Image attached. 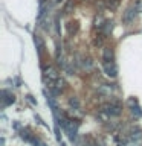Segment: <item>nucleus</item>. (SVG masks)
Wrapping results in <instances>:
<instances>
[{
  "instance_id": "f257e3e1",
  "label": "nucleus",
  "mask_w": 142,
  "mask_h": 146,
  "mask_svg": "<svg viewBox=\"0 0 142 146\" xmlns=\"http://www.w3.org/2000/svg\"><path fill=\"white\" fill-rule=\"evenodd\" d=\"M43 79H44V82H46V85L50 88V87H54V84L60 79V76H58V73H57V70H55V68L46 67V68H44V73H43Z\"/></svg>"
},
{
  "instance_id": "f03ea898",
  "label": "nucleus",
  "mask_w": 142,
  "mask_h": 146,
  "mask_svg": "<svg viewBox=\"0 0 142 146\" xmlns=\"http://www.w3.org/2000/svg\"><path fill=\"white\" fill-rule=\"evenodd\" d=\"M101 111L105 113L109 117H116V116H119V114H121L122 108H121V105H119V104H116V102H112V104L104 105Z\"/></svg>"
},
{
  "instance_id": "7ed1b4c3",
  "label": "nucleus",
  "mask_w": 142,
  "mask_h": 146,
  "mask_svg": "<svg viewBox=\"0 0 142 146\" xmlns=\"http://www.w3.org/2000/svg\"><path fill=\"white\" fill-rule=\"evenodd\" d=\"M104 72H105V75L110 76V78H116V75H118L116 64H115L113 61L112 62H104Z\"/></svg>"
},
{
  "instance_id": "20e7f679",
  "label": "nucleus",
  "mask_w": 142,
  "mask_h": 146,
  "mask_svg": "<svg viewBox=\"0 0 142 146\" xmlns=\"http://www.w3.org/2000/svg\"><path fill=\"white\" fill-rule=\"evenodd\" d=\"M2 96H3V98H2V105H3V107H8V105H11L14 102V94H11L9 91L3 90Z\"/></svg>"
},
{
  "instance_id": "39448f33",
  "label": "nucleus",
  "mask_w": 142,
  "mask_h": 146,
  "mask_svg": "<svg viewBox=\"0 0 142 146\" xmlns=\"http://www.w3.org/2000/svg\"><path fill=\"white\" fill-rule=\"evenodd\" d=\"M102 58H104V62H112V61H113V53H112V50H110V49H105Z\"/></svg>"
},
{
  "instance_id": "423d86ee",
  "label": "nucleus",
  "mask_w": 142,
  "mask_h": 146,
  "mask_svg": "<svg viewBox=\"0 0 142 146\" xmlns=\"http://www.w3.org/2000/svg\"><path fill=\"white\" fill-rule=\"evenodd\" d=\"M69 104H70L72 107H75V110L80 108V102H78V99H76V98H72L70 100H69Z\"/></svg>"
},
{
  "instance_id": "0eeeda50",
  "label": "nucleus",
  "mask_w": 142,
  "mask_h": 146,
  "mask_svg": "<svg viewBox=\"0 0 142 146\" xmlns=\"http://www.w3.org/2000/svg\"><path fill=\"white\" fill-rule=\"evenodd\" d=\"M82 67H84V68H90L92 67V61H90V59H82Z\"/></svg>"
}]
</instances>
